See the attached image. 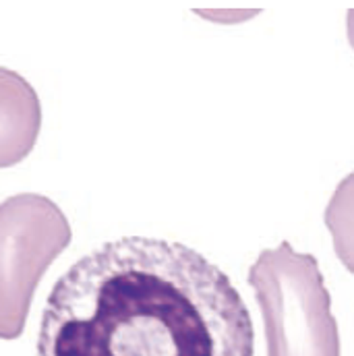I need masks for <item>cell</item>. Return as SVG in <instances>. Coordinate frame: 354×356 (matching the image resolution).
<instances>
[{
  "label": "cell",
  "mask_w": 354,
  "mask_h": 356,
  "mask_svg": "<svg viewBox=\"0 0 354 356\" xmlns=\"http://www.w3.org/2000/svg\"><path fill=\"white\" fill-rule=\"evenodd\" d=\"M71 238L67 216L48 197L21 193L0 203V340L23 334L42 275Z\"/></svg>",
  "instance_id": "3957f363"
},
{
  "label": "cell",
  "mask_w": 354,
  "mask_h": 356,
  "mask_svg": "<svg viewBox=\"0 0 354 356\" xmlns=\"http://www.w3.org/2000/svg\"><path fill=\"white\" fill-rule=\"evenodd\" d=\"M38 356H253L251 313L199 251L152 236L108 241L54 284Z\"/></svg>",
  "instance_id": "6da1fadb"
},
{
  "label": "cell",
  "mask_w": 354,
  "mask_h": 356,
  "mask_svg": "<svg viewBox=\"0 0 354 356\" xmlns=\"http://www.w3.org/2000/svg\"><path fill=\"white\" fill-rule=\"evenodd\" d=\"M264 315L267 356H340V332L332 296L311 253L290 243L259 253L249 269Z\"/></svg>",
  "instance_id": "7a4b0ae2"
},
{
  "label": "cell",
  "mask_w": 354,
  "mask_h": 356,
  "mask_svg": "<svg viewBox=\"0 0 354 356\" xmlns=\"http://www.w3.org/2000/svg\"><path fill=\"white\" fill-rule=\"evenodd\" d=\"M42 129V104L31 83L0 67V168L23 162Z\"/></svg>",
  "instance_id": "277c9868"
},
{
  "label": "cell",
  "mask_w": 354,
  "mask_h": 356,
  "mask_svg": "<svg viewBox=\"0 0 354 356\" xmlns=\"http://www.w3.org/2000/svg\"><path fill=\"white\" fill-rule=\"evenodd\" d=\"M346 27H348V42L354 48V8L348 10V19H346Z\"/></svg>",
  "instance_id": "8992f818"
},
{
  "label": "cell",
  "mask_w": 354,
  "mask_h": 356,
  "mask_svg": "<svg viewBox=\"0 0 354 356\" xmlns=\"http://www.w3.org/2000/svg\"><path fill=\"white\" fill-rule=\"evenodd\" d=\"M323 220L334 238L338 259L354 273V172L342 178L336 186Z\"/></svg>",
  "instance_id": "5b68a950"
}]
</instances>
